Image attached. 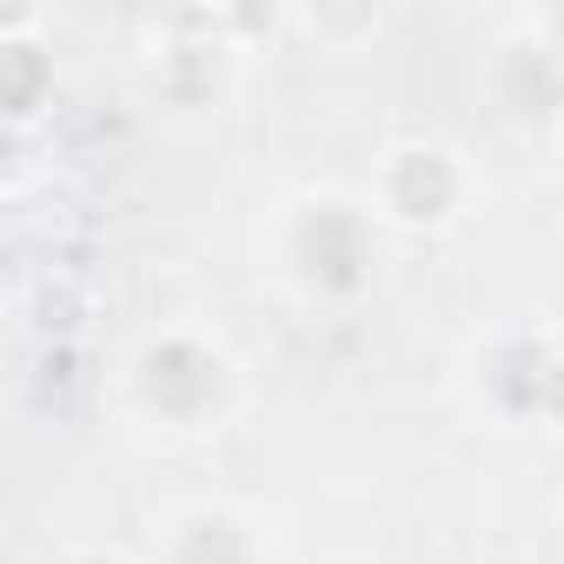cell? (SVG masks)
Segmentation results:
<instances>
[{
  "instance_id": "obj_1",
  "label": "cell",
  "mask_w": 564,
  "mask_h": 564,
  "mask_svg": "<svg viewBox=\"0 0 564 564\" xmlns=\"http://www.w3.org/2000/svg\"><path fill=\"white\" fill-rule=\"evenodd\" d=\"M133 399L160 425H199L226 399V359L213 346L186 339V333L147 339L140 359H133Z\"/></svg>"
},
{
  "instance_id": "obj_2",
  "label": "cell",
  "mask_w": 564,
  "mask_h": 564,
  "mask_svg": "<svg viewBox=\"0 0 564 564\" xmlns=\"http://www.w3.org/2000/svg\"><path fill=\"white\" fill-rule=\"evenodd\" d=\"M471 180L458 166L452 147H432V140H412V147H392L386 166H379V213L392 226H452L458 206H465Z\"/></svg>"
},
{
  "instance_id": "obj_3",
  "label": "cell",
  "mask_w": 564,
  "mask_h": 564,
  "mask_svg": "<svg viewBox=\"0 0 564 564\" xmlns=\"http://www.w3.org/2000/svg\"><path fill=\"white\" fill-rule=\"evenodd\" d=\"M206 531H219V538H232V544H239V538H246V531H239V524H232V518H226V511H193V518H186V524H180V551H173V557H180V564H186V551H193V544H206ZM206 564H219V557H213V551H206Z\"/></svg>"
},
{
  "instance_id": "obj_4",
  "label": "cell",
  "mask_w": 564,
  "mask_h": 564,
  "mask_svg": "<svg viewBox=\"0 0 564 564\" xmlns=\"http://www.w3.org/2000/svg\"><path fill=\"white\" fill-rule=\"evenodd\" d=\"M538 419L551 432H564V352H551V372H544V399H538Z\"/></svg>"
},
{
  "instance_id": "obj_5",
  "label": "cell",
  "mask_w": 564,
  "mask_h": 564,
  "mask_svg": "<svg viewBox=\"0 0 564 564\" xmlns=\"http://www.w3.org/2000/svg\"><path fill=\"white\" fill-rule=\"evenodd\" d=\"M313 34H379V14H306Z\"/></svg>"
},
{
  "instance_id": "obj_6",
  "label": "cell",
  "mask_w": 564,
  "mask_h": 564,
  "mask_svg": "<svg viewBox=\"0 0 564 564\" xmlns=\"http://www.w3.org/2000/svg\"><path fill=\"white\" fill-rule=\"evenodd\" d=\"M54 564H133V557L113 551V544H74V551H61Z\"/></svg>"
}]
</instances>
